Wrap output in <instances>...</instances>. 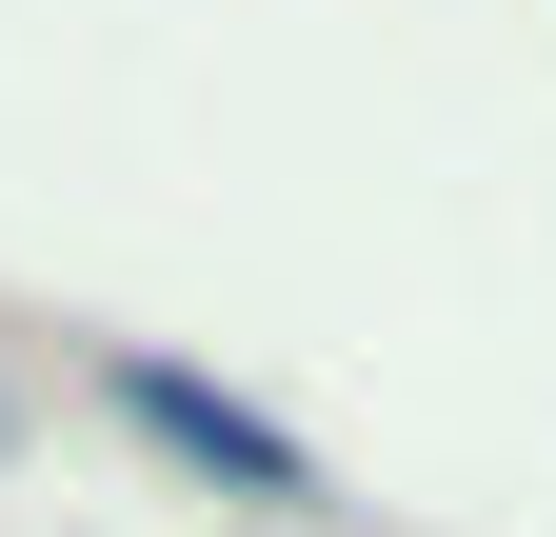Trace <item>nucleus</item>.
<instances>
[{
	"instance_id": "nucleus-1",
	"label": "nucleus",
	"mask_w": 556,
	"mask_h": 537,
	"mask_svg": "<svg viewBox=\"0 0 556 537\" xmlns=\"http://www.w3.org/2000/svg\"><path fill=\"white\" fill-rule=\"evenodd\" d=\"M100 398H119V419L160 438V458H199V478H239V498H318V458L278 438V419H239L219 378H179V359H100Z\"/></svg>"
}]
</instances>
